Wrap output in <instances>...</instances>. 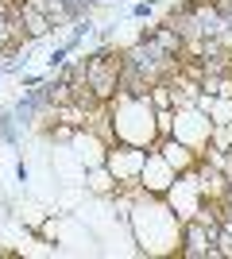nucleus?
Segmentation results:
<instances>
[{"label": "nucleus", "instance_id": "obj_3", "mask_svg": "<svg viewBox=\"0 0 232 259\" xmlns=\"http://www.w3.org/2000/svg\"><path fill=\"white\" fill-rule=\"evenodd\" d=\"M120 54H124V66L140 70L151 85H159V81H166V77H174L178 70H182V58L166 54L163 47L151 39V35H140V39H135L132 47H124Z\"/></svg>", "mask_w": 232, "mask_h": 259}, {"label": "nucleus", "instance_id": "obj_9", "mask_svg": "<svg viewBox=\"0 0 232 259\" xmlns=\"http://www.w3.org/2000/svg\"><path fill=\"white\" fill-rule=\"evenodd\" d=\"M174 178H178V170L151 147V151H147V159H144V170H140V190H144V194H159V197H163L166 190H170V182H174Z\"/></svg>", "mask_w": 232, "mask_h": 259}, {"label": "nucleus", "instance_id": "obj_12", "mask_svg": "<svg viewBox=\"0 0 232 259\" xmlns=\"http://www.w3.org/2000/svg\"><path fill=\"white\" fill-rule=\"evenodd\" d=\"M85 190L97 194V197H112L120 190V182L109 174V166H93V170H85Z\"/></svg>", "mask_w": 232, "mask_h": 259}, {"label": "nucleus", "instance_id": "obj_15", "mask_svg": "<svg viewBox=\"0 0 232 259\" xmlns=\"http://www.w3.org/2000/svg\"><path fill=\"white\" fill-rule=\"evenodd\" d=\"M97 4H112V0H97Z\"/></svg>", "mask_w": 232, "mask_h": 259}, {"label": "nucleus", "instance_id": "obj_5", "mask_svg": "<svg viewBox=\"0 0 232 259\" xmlns=\"http://www.w3.org/2000/svg\"><path fill=\"white\" fill-rule=\"evenodd\" d=\"M170 136H174L178 143L194 147L198 155H209V143H213V120H209V112H205V108H198V105L174 108Z\"/></svg>", "mask_w": 232, "mask_h": 259}, {"label": "nucleus", "instance_id": "obj_6", "mask_svg": "<svg viewBox=\"0 0 232 259\" xmlns=\"http://www.w3.org/2000/svg\"><path fill=\"white\" fill-rule=\"evenodd\" d=\"M144 159H147L144 147L112 143V147H109V159H105V166H109V174H112V178H116L120 186H140V170H144Z\"/></svg>", "mask_w": 232, "mask_h": 259}, {"label": "nucleus", "instance_id": "obj_11", "mask_svg": "<svg viewBox=\"0 0 232 259\" xmlns=\"http://www.w3.org/2000/svg\"><path fill=\"white\" fill-rule=\"evenodd\" d=\"M155 151L163 155L170 166H174L178 174H186V170H198V162H201V155L194 151V147H186V143H178L174 136H163V140L155 143Z\"/></svg>", "mask_w": 232, "mask_h": 259}, {"label": "nucleus", "instance_id": "obj_1", "mask_svg": "<svg viewBox=\"0 0 232 259\" xmlns=\"http://www.w3.org/2000/svg\"><path fill=\"white\" fill-rule=\"evenodd\" d=\"M124 221H128V232H132V244L140 255L163 259L182 251V217L166 205V197L140 190Z\"/></svg>", "mask_w": 232, "mask_h": 259}, {"label": "nucleus", "instance_id": "obj_8", "mask_svg": "<svg viewBox=\"0 0 232 259\" xmlns=\"http://www.w3.org/2000/svg\"><path fill=\"white\" fill-rule=\"evenodd\" d=\"M109 147L112 143L101 136L97 128H77L74 140H70V155H77V162L85 166V170H93V166H105V159H109Z\"/></svg>", "mask_w": 232, "mask_h": 259}, {"label": "nucleus", "instance_id": "obj_13", "mask_svg": "<svg viewBox=\"0 0 232 259\" xmlns=\"http://www.w3.org/2000/svg\"><path fill=\"white\" fill-rule=\"evenodd\" d=\"M155 4H159V0H140V4L132 8V20H147V16L155 12Z\"/></svg>", "mask_w": 232, "mask_h": 259}, {"label": "nucleus", "instance_id": "obj_14", "mask_svg": "<svg viewBox=\"0 0 232 259\" xmlns=\"http://www.w3.org/2000/svg\"><path fill=\"white\" fill-rule=\"evenodd\" d=\"M0 255H12V251H4V248H0Z\"/></svg>", "mask_w": 232, "mask_h": 259}, {"label": "nucleus", "instance_id": "obj_4", "mask_svg": "<svg viewBox=\"0 0 232 259\" xmlns=\"http://www.w3.org/2000/svg\"><path fill=\"white\" fill-rule=\"evenodd\" d=\"M120 66H124V54L116 47H101V51L85 54V85L93 89V97L101 105H109L120 93Z\"/></svg>", "mask_w": 232, "mask_h": 259}, {"label": "nucleus", "instance_id": "obj_10", "mask_svg": "<svg viewBox=\"0 0 232 259\" xmlns=\"http://www.w3.org/2000/svg\"><path fill=\"white\" fill-rule=\"evenodd\" d=\"M16 20H20V31L23 39H31V43H39V39H47L51 35V16H47L39 4H31V0H20V8H16Z\"/></svg>", "mask_w": 232, "mask_h": 259}, {"label": "nucleus", "instance_id": "obj_2", "mask_svg": "<svg viewBox=\"0 0 232 259\" xmlns=\"http://www.w3.org/2000/svg\"><path fill=\"white\" fill-rule=\"evenodd\" d=\"M105 116H109L112 143H128L144 151L159 143V108H155L151 93H116L105 105Z\"/></svg>", "mask_w": 232, "mask_h": 259}, {"label": "nucleus", "instance_id": "obj_7", "mask_svg": "<svg viewBox=\"0 0 232 259\" xmlns=\"http://www.w3.org/2000/svg\"><path fill=\"white\" fill-rule=\"evenodd\" d=\"M166 205L174 209L182 221H190V217L201 209V186H198V174L186 170V174H178L174 182H170V190H166Z\"/></svg>", "mask_w": 232, "mask_h": 259}]
</instances>
